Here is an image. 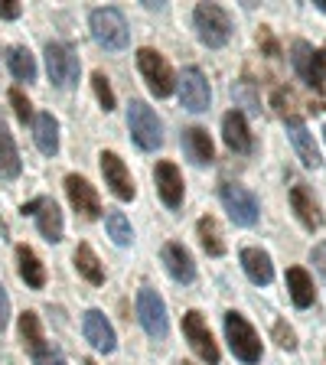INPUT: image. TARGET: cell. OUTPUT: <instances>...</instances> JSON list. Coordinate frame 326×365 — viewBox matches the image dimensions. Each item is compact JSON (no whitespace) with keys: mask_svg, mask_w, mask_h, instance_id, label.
Listing matches in <instances>:
<instances>
[{"mask_svg":"<svg viewBox=\"0 0 326 365\" xmlns=\"http://www.w3.org/2000/svg\"><path fill=\"white\" fill-rule=\"evenodd\" d=\"M91 36L98 39L105 49H124L131 39V30H128V20L118 7H98L91 10Z\"/></svg>","mask_w":326,"mask_h":365,"instance_id":"6da1fadb","label":"cell"},{"mask_svg":"<svg viewBox=\"0 0 326 365\" xmlns=\"http://www.w3.org/2000/svg\"><path fill=\"white\" fill-rule=\"evenodd\" d=\"M128 128H131V137L141 150H157L163 144V124L160 118L151 111L147 101H131L128 108Z\"/></svg>","mask_w":326,"mask_h":365,"instance_id":"7a4b0ae2","label":"cell"},{"mask_svg":"<svg viewBox=\"0 0 326 365\" xmlns=\"http://www.w3.org/2000/svg\"><path fill=\"white\" fill-rule=\"evenodd\" d=\"M193 23H196L199 39H203L209 49L225 46L228 36H232V20H228V14L219 4H199L196 14H193Z\"/></svg>","mask_w":326,"mask_h":365,"instance_id":"3957f363","label":"cell"},{"mask_svg":"<svg viewBox=\"0 0 326 365\" xmlns=\"http://www.w3.org/2000/svg\"><path fill=\"white\" fill-rule=\"evenodd\" d=\"M225 336H228V346H232V352H235V359H242V362L255 365L261 362V339L258 333L248 327V319L242 317V313H225Z\"/></svg>","mask_w":326,"mask_h":365,"instance_id":"277c9868","label":"cell"},{"mask_svg":"<svg viewBox=\"0 0 326 365\" xmlns=\"http://www.w3.org/2000/svg\"><path fill=\"white\" fill-rule=\"evenodd\" d=\"M137 68H141V76L147 78V85H151V91L157 95V98L173 95L176 76H173V68H170V62L163 59L157 49H147V46L144 49H137Z\"/></svg>","mask_w":326,"mask_h":365,"instance_id":"5b68a950","label":"cell"},{"mask_svg":"<svg viewBox=\"0 0 326 365\" xmlns=\"http://www.w3.org/2000/svg\"><path fill=\"white\" fill-rule=\"evenodd\" d=\"M46 68H49V82L56 88H72L78 82L82 62H78L76 49L66 43H49L46 46Z\"/></svg>","mask_w":326,"mask_h":365,"instance_id":"8992f818","label":"cell"},{"mask_svg":"<svg viewBox=\"0 0 326 365\" xmlns=\"http://www.w3.org/2000/svg\"><path fill=\"white\" fill-rule=\"evenodd\" d=\"M137 317H141V327L147 329V336L153 339H163L170 329L167 323V304H163V297L151 287H141L137 290Z\"/></svg>","mask_w":326,"mask_h":365,"instance_id":"52a82bcc","label":"cell"},{"mask_svg":"<svg viewBox=\"0 0 326 365\" xmlns=\"http://www.w3.org/2000/svg\"><path fill=\"white\" fill-rule=\"evenodd\" d=\"M219 196H222V205H225V212L232 215V222H235V225L248 228V225H255V222H258L261 205H258V199H255V192L225 182V186L219 190Z\"/></svg>","mask_w":326,"mask_h":365,"instance_id":"ba28073f","label":"cell"},{"mask_svg":"<svg viewBox=\"0 0 326 365\" xmlns=\"http://www.w3.org/2000/svg\"><path fill=\"white\" fill-rule=\"evenodd\" d=\"M183 336L190 339L193 352H196L199 359H205L209 365H219V346H215L213 333H209V327H205V319L199 310H190L183 317Z\"/></svg>","mask_w":326,"mask_h":365,"instance_id":"9c48e42d","label":"cell"},{"mask_svg":"<svg viewBox=\"0 0 326 365\" xmlns=\"http://www.w3.org/2000/svg\"><path fill=\"white\" fill-rule=\"evenodd\" d=\"M101 173H105V186L114 192L118 199H134V180H131V170L124 167V160L118 157L114 150H101Z\"/></svg>","mask_w":326,"mask_h":365,"instance_id":"30bf717a","label":"cell"},{"mask_svg":"<svg viewBox=\"0 0 326 365\" xmlns=\"http://www.w3.org/2000/svg\"><path fill=\"white\" fill-rule=\"evenodd\" d=\"M66 192H68L72 209H76V212H82L85 219H98V215H101V199H98L95 186H91L85 176L68 173L66 176Z\"/></svg>","mask_w":326,"mask_h":365,"instance_id":"8fae6325","label":"cell"},{"mask_svg":"<svg viewBox=\"0 0 326 365\" xmlns=\"http://www.w3.org/2000/svg\"><path fill=\"white\" fill-rule=\"evenodd\" d=\"M180 98H183V108H190V111H205V108H209V101H213L209 82H205V76L199 72L196 66L183 68V76H180Z\"/></svg>","mask_w":326,"mask_h":365,"instance_id":"7c38bea8","label":"cell"},{"mask_svg":"<svg viewBox=\"0 0 326 365\" xmlns=\"http://www.w3.org/2000/svg\"><path fill=\"white\" fill-rule=\"evenodd\" d=\"M153 180H157V192L163 199V205L176 209L183 202V173L176 170V163L170 160H160L157 170H153Z\"/></svg>","mask_w":326,"mask_h":365,"instance_id":"4fadbf2b","label":"cell"},{"mask_svg":"<svg viewBox=\"0 0 326 365\" xmlns=\"http://www.w3.org/2000/svg\"><path fill=\"white\" fill-rule=\"evenodd\" d=\"M160 255H163V264H167V271H170V277H173V281H180V284H193V281H196V264H193V255L183 248V245L167 242Z\"/></svg>","mask_w":326,"mask_h":365,"instance_id":"5bb4252c","label":"cell"},{"mask_svg":"<svg viewBox=\"0 0 326 365\" xmlns=\"http://www.w3.org/2000/svg\"><path fill=\"white\" fill-rule=\"evenodd\" d=\"M82 333H85V339H88L98 352H111L114 349V329H111V323L105 319V313H101V310H88V313H85Z\"/></svg>","mask_w":326,"mask_h":365,"instance_id":"9a60e30c","label":"cell"},{"mask_svg":"<svg viewBox=\"0 0 326 365\" xmlns=\"http://www.w3.org/2000/svg\"><path fill=\"white\" fill-rule=\"evenodd\" d=\"M222 137H225V144L235 153H251V147H255L248 121H245L242 111H228L225 118H222Z\"/></svg>","mask_w":326,"mask_h":365,"instance_id":"2e32d148","label":"cell"},{"mask_svg":"<svg viewBox=\"0 0 326 365\" xmlns=\"http://www.w3.org/2000/svg\"><path fill=\"white\" fill-rule=\"evenodd\" d=\"M287 134H290V140H294V150L300 153V160H304V167L317 170L323 160H320V150H317V144H313V134L307 130V124L300 121V118H290V121H287Z\"/></svg>","mask_w":326,"mask_h":365,"instance_id":"e0dca14e","label":"cell"},{"mask_svg":"<svg viewBox=\"0 0 326 365\" xmlns=\"http://www.w3.org/2000/svg\"><path fill=\"white\" fill-rule=\"evenodd\" d=\"M33 140H36L39 153L46 157H56L59 153V124H56L53 114H36L33 118Z\"/></svg>","mask_w":326,"mask_h":365,"instance_id":"ac0fdd59","label":"cell"},{"mask_svg":"<svg viewBox=\"0 0 326 365\" xmlns=\"http://www.w3.org/2000/svg\"><path fill=\"white\" fill-rule=\"evenodd\" d=\"M183 147H186L190 160L193 163H199V167L213 163V157H215L213 137H209V130H203V128H186L183 130Z\"/></svg>","mask_w":326,"mask_h":365,"instance_id":"d6986e66","label":"cell"},{"mask_svg":"<svg viewBox=\"0 0 326 365\" xmlns=\"http://www.w3.org/2000/svg\"><path fill=\"white\" fill-rule=\"evenodd\" d=\"M16 264H20V277L26 281V287H33V290L46 287V267H43V261L36 258L33 248L20 245V248H16Z\"/></svg>","mask_w":326,"mask_h":365,"instance_id":"ffe728a7","label":"cell"},{"mask_svg":"<svg viewBox=\"0 0 326 365\" xmlns=\"http://www.w3.org/2000/svg\"><path fill=\"white\" fill-rule=\"evenodd\" d=\"M290 205H294V212H297V219L304 222L307 228H320L323 225V215H320V205L313 202V196L304 190V186H294L290 190Z\"/></svg>","mask_w":326,"mask_h":365,"instance_id":"44dd1931","label":"cell"},{"mask_svg":"<svg viewBox=\"0 0 326 365\" xmlns=\"http://www.w3.org/2000/svg\"><path fill=\"white\" fill-rule=\"evenodd\" d=\"M242 267L255 284H271V277H274L271 258H268V251H261V248H245L242 251Z\"/></svg>","mask_w":326,"mask_h":365,"instance_id":"7402d4cb","label":"cell"},{"mask_svg":"<svg viewBox=\"0 0 326 365\" xmlns=\"http://www.w3.org/2000/svg\"><path fill=\"white\" fill-rule=\"evenodd\" d=\"M287 290H290V300H294L300 310H304V307H310L313 297H317L310 274H307L304 267H287Z\"/></svg>","mask_w":326,"mask_h":365,"instance_id":"603a6c76","label":"cell"},{"mask_svg":"<svg viewBox=\"0 0 326 365\" xmlns=\"http://www.w3.org/2000/svg\"><path fill=\"white\" fill-rule=\"evenodd\" d=\"M36 225H39V232H43V238H49V242H62V212H59V205H56L53 199H43V202H39Z\"/></svg>","mask_w":326,"mask_h":365,"instance_id":"cb8c5ba5","label":"cell"},{"mask_svg":"<svg viewBox=\"0 0 326 365\" xmlns=\"http://www.w3.org/2000/svg\"><path fill=\"white\" fill-rule=\"evenodd\" d=\"M72 261H76V271L82 274L88 284H95V287H98V284L105 281V267H101L98 255H95L88 245H78V248H76V258H72Z\"/></svg>","mask_w":326,"mask_h":365,"instance_id":"d4e9b609","label":"cell"},{"mask_svg":"<svg viewBox=\"0 0 326 365\" xmlns=\"http://www.w3.org/2000/svg\"><path fill=\"white\" fill-rule=\"evenodd\" d=\"M20 339L33 356H39L43 349H49V346H46V336H43V327H39V317L33 310H26L20 317Z\"/></svg>","mask_w":326,"mask_h":365,"instance_id":"484cf974","label":"cell"},{"mask_svg":"<svg viewBox=\"0 0 326 365\" xmlns=\"http://www.w3.org/2000/svg\"><path fill=\"white\" fill-rule=\"evenodd\" d=\"M0 176L4 180H16L20 176V153H16V144L10 130L0 124Z\"/></svg>","mask_w":326,"mask_h":365,"instance_id":"4316f807","label":"cell"},{"mask_svg":"<svg viewBox=\"0 0 326 365\" xmlns=\"http://www.w3.org/2000/svg\"><path fill=\"white\" fill-rule=\"evenodd\" d=\"M199 232V242H203L205 255H213V258H219V255H225V242H222V232H219V222L213 219V215H203L196 225Z\"/></svg>","mask_w":326,"mask_h":365,"instance_id":"83f0119b","label":"cell"},{"mask_svg":"<svg viewBox=\"0 0 326 365\" xmlns=\"http://www.w3.org/2000/svg\"><path fill=\"white\" fill-rule=\"evenodd\" d=\"M7 66L14 72V78H20V82H33L36 78V62H33L30 49H23V46H14L7 53Z\"/></svg>","mask_w":326,"mask_h":365,"instance_id":"f1b7e54d","label":"cell"},{"mask_svg":"<svg viewBox=\"0 0 326 365\" xmlns=\"http://www.w3.org/2000/svg\"><path fill=\"white\" fill-rule=\"evenodd\" d=\"M105 225H108V235L114 238V245H131V222L124 219V212H108V219H105Z\"/></svg>","mask_w":326,"mask_h":365,"instance_id":"f546056e","label":"cell"},{"mask_svg":"<svg viewBox=\"0 0 326 365\" xmlns=\"http://www.w3.org/2000/svg\"><path fill=\"white\" fill-rule=\"evenodd\" d=\"M307 82H310L317 91H323V95H326V49L313 53V59H310V72H307Z\"/></svg>","mask_w":326,"mask_h":365,"instance_id":"4dcf8cb0","label":"cell"},{"mask_svg":"<svg viewBox=\"0 0 326 365\" xmlns=\"http://www.w3.org/2000/svg\"><path fill=\"white\" fill-rule=\"evenodd\" d=\"M91 88L98 95L101 108H105V111H114V91H111V85H108L105 72H95V76H91Z\"/></svg>","mask_w":326,"mask_h":365,"instance_id":"1f68e13d","label":"cell"},{"mask_svg":"<svg viewBox=\"0 0 326 365\" xmlns=\"http://www.w3.org/2000/svg\"><path fill=\"white\" fill-rule=\"evenodd\" d=\"M10 105H14V114H16V121H33L36 114H33V105H30V98L23 95L20 88H10Z\"/></svg>","mask_w":326,"mask_h":365,"instance_id":"d6a6232c","label":"cell"},{"mask_svg":"<svg viewBox=\"0 0 326 365\" xmlns=\"http://www.w3.org/2000/svg\"><path fill=\"white\" fill-rule=\"evenodd\" d=\"M310 59H313V49L310 43H294V68L300 72V78H307V72H310Z\"/></svg>","mask_w":326,"mask_h":365,"instance_id":"836d02e7","label":"cell"},{"mask_svg":"<svg viewBox=\"0 0 326 365\" xmlns=\"http://www.w3.org/2000/svg\"><path fill=\"white\" fill-rule=\"evenodd\" d=\"M290 105H294V91H287V88H277V91H274V108H277V114H281L284 121L297 118V114L290 111Z\"/></svg>","mask_w":326,"mask_h":365,"instance_id":"e575fe53","label":"cell"},{"mask_svg":"<svg viewBox=\"0 0 326 365\" xmlns=\"http://www.w3.org/2000/svg\"><path fill=\"white\" fill-rule=\"evenodd\" d=\"M274 342H277L281 349H297V336H294V329H290L284 319L274 323Z\"/></svg>","mask_w":326,"mask_h":365,"instance_id":"d590c367","label":"cell"},{"mask_svg":"<svg viewBox=\"0 0 326 365\" xmlns=\"http://www.w3.org/2000/svg\"><path fill=\"white\" fill-rule=\"evenodd\" d=\"M33 365H68V362L62 359L59 349H53V346H49V349H43L39 356H33Z\"/></svg>","mask_w":326,"mask_h":365,"instance_id":"8d00e7d4","label":"cell"},{"mask_svg":"<svg viewBox=\"0 0 326 365\" xmlns=\"http://www.w3.org/2000/svg\"><path fill=\"white\" fill-rule=\"evenodd\" d=\"M310 261H313V267H317V274L326 281V242H320L317 248L310 251Z\"/></svg>","mask_w":326,"mask_h":365,"instance_id":"74e56055","label":"cell"},{"mask_svg":"<svg viewBox=\"0 0 326 365\" xmlns=\"http://www.w3.org/2000/svg\"><path fill=\"white\" fill-rule=\"evenodd\" d=\"M10 323V297L7 290H4V284H0V329Z\"/></svg>","mask_w":326,"mask_h":365,"instance_id":"f35d334b","label":"cell"},{"mask_svg":"<svg viewBox=\"0 0 326 365\" xmlns=\"http://www.w3.org/2000/svg\"><path fill=\"white\" fill-rule=\"evenodd\" d=\"M0 16L4 20H16L20 16V4L16 0H0Z\"/></svg>","mask_w":326,"mask_h":365,"instance_id":"ab89813d","label":"cell"},{"mask_svg":"<svg viewBox=\"0 0 326 365\" xmlns=\"http://www.w3.org/2000/svg\"><path fill=\"white\" fill-rule=\"evenodd\" d=\"M261 46H265L268 56H277V43L271 39V33H268V30H261Z\"/></svg>","mask_w":326,"mask_h":365,"instance_id":"60d3db41","label":"cell"},{"mask_svg":"<svg viewBox=\"0 0 326 365\" xmlns=\"http://www.w3.org/2000/svg\"><path fill=\"white\" fill-rule=\"evenodd\" d=\"M317 7H320V10H323V14H326V0H317Z\"/></svg>","mask_w":326,"mask_h":365,"instance_id":"b9f144b4","label":"cell"},{"mask_svg":"<svg viewBox=\"0 0 326 365\" xmlns=\"http://www.w3.org/2000/svg\"><path fill=\"white\" fill-rule=\"evenodd\" d=\"M85 365H95V362H91V359H88V362H85Z\"/></svg>","mask_w":326,"mask_h":365,"instance_id":"7bdbcfd3","label":"cell"},{"mask_svg":"<svg viewBox=\"0 0 326 365\" xmlns=\"http://www.w3.org/2000/svg\"><path fill=\"white\" fill-rule=\"evenodd\" d=\"M183 365H193V362H183Z\"/></svg>","mask_w":326,"mask_h":365,"instance_id":"ee69618b","label":"cell"},{"mask_svg":"<svg viewBox=\"0 0 326 365\" xmlns=\"http://www.w3.org/2000/svg\"><path fill=\"white\" fill-rule=\"evenodd\" d=\"M323 137H326V128H323Z\"/></svg>","mask_w":326,"mask_h":365,"instance_id":"f6af8a7d","label":"cell"}]
</instances>
